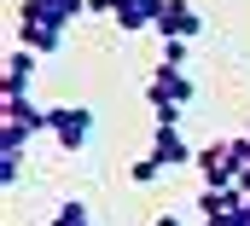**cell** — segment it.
Segmentation results:
<instances>
[{
    "mask_svg": "<svg viewBox=\"0 0 250 226\" xmlns=\"http://www.w3.org/2000/svg\"><path fill=\"white\" fill-rule=\"evenodd\" d=\"M192 169L204 174V186H215V191L239 186V174L250 169V133L245 139H209V145L192 157Z\"/></svg>",
    "mask_w": 250,
    "mask_h": 226,
    "instance_id": "cell-1",
    "label": "cell"
},
{
    "mask_svg": "<svg viewBox=\"0 0 250 226\" xmlns=\"http://www.w3.org/2000/svg\"><path fill=\"white\" fill-rule=\"evenodd\" d=\"M192 75L181 70V64H157L151 70V81H146V99H151V116L157 122H175L181 128V116H187V105H192Z\"/></svg>",
    "mask_w": 250,
    "mask_h": 226,
    "instance_id": "cell-2",
    "label": "cell"
},
{
    "mask_svg": "<svg viewBox=\"0 0 250 226\" xmlns=\"http://www.w3.org/2000/svg\"><path fill=\"white\" fill-rule=\"evenodd\" d=\"M198 215L209 226H245L250 221V197L239 186H227V191H215V186H204V197H198Z\"/></svg>",
    "mask_w": 250,
    "mask_h": 226,
    "instance_id": "cell-3",
    "label": "cell"
},
{
    "mask_svg": "<svg viewBox=\"0 0 250 226\" xmlns=\"http://www.w3.org/2000/svg\"><path fill=\"white\" fill-rule=\"evenodd\" d=\"M47 133L59 139L64 151H82V145L93 139V111H82V105H53V111H47Z\"/></svg>",
    "mask_w": 250,
    "mask_h": 226,
    "instance_id": "cell-4",
    "label": "cell"
},
{
    "mask_svg": "<svg viewBox=\"0 0 250 226\" xmlns=\"http://www.w3.org/2000/svg\"><path fill=\"white\" fill-rule=\"evenodd\" d=\"M163 41H198V29H204V18H198V6L192 0H157V23H151Z\"/></svg>",
    "mask_w": 250,
    "mask_h": 226,
    "instance_id": "cell-5",
    "label": "cell"
},
{
    "mask_svg": "<svg viewBox=\"0 0 250 226\" xmlns=\"http://www.w3.org/2000/svg\"><path fill=\"white\" fill-rule=\"evenodd\" d=\"M151 157H157L163 169H181V163H192L198 151L181 139V128H175V122H157V133H151Z\"/></svg>",
    "mask_w": 250,
    "mask_h": 226,
    "instance_id": "cell-6",
    "label": "cell"
},
{
    "mask_svg": "<svg viewBox=\"0 0 250 226\" xmlns=\"http://www.w3.org/2000/svg\"><path fill=\"white\" fill-rule=\"evenodd\" d=\"M35 58L29 47H18V53H6V75H0V99H12V93H29V81H35Z\"/></svg>",
    "mask_w": 250,
    "mask_h": 226,
    "instance_id": "cell-7",
    "label": "cell"
},
{
    "mask_svg": "<svg viewBox=\"0 0 250 226\" xmlns=\"http://www.w3.org/2000/svg\"><path fill=\"white\" fill-rule=\"evenodd\" d=\"M111 18H117V29H146V23H157V0H111Z\"/></svg>",
    "mask_w": 250,
    "mask_h": 226,
    "instance_id": "cell-8",
    "label": "cell"
},
{
    "mask_svg": "<svg viewBox=\"0 0 250 226\" xmlns=\"http://www.w3.org/2000/svg\"><path fill=\"white\" fill-rule=\"evenodd\" d=\"M0 116H6V122H18V128H29V133H47V111H41V105H29V93H12Z\"/></svg>",
    "mask_w": 250,
    "mask_h": 226,
    "instance_id": "cell-9",
    "label": "cell"
},
{
    "mask_svg": "<svg viewBox=\"0 0 250 226\" xmlns=\"http://www.w3.org/2000/svg\"><path fill=\"white\" fill-rule=\"evenodd\" d=\"M47 226H93V215H87V203H76V197H64V203H59V215H53Z\"/></svg>",
    "mask_w": 250,
    "mask_h": 226,
    "instance_id": "cell-10",
    "label": "cell"
},
{
    "mask_svg": "<svg viewBox=\"0 0 250 226\" xmlns=\"http://www.w3.org/2000/svg\"><path fill=\"white\" fill-rule=\"evenodd\" d=\"M23 145H29V128L0 122V157H23Z\"/></svg>",
    "mask_w": 250,
    "mask_h": 226,
    "instance_id": "cell-11",
    "label": "cell"
},
{
    "mask_svg": "<svg viewBox=\"0 0 250 226\" xmlns=\"http://www.w3.org/2000/svg\"><path fill=\"white\" fill-rule=\"evenodd\" d=\"M157 174H163V163H157V157H140V163L128 169V180H134V186H151Z\"/></svg>",
    "mask_w": 250,
    "mask_h": 226,
    "instance_id": "cell-12",
    "label": "cell"
},
{
    "mask_svg": "<svg viewBox=\"0 0 250 226\" xmlns=\"http://www.w3.org/2000/svg\"><path fill=\"white\" fill-rule=\"evenodd\" d=\"M187 47L192 41H163V64H181V70H187Z\"/></svg>",
    "mask_w": 250,
    "mask_h": 226,
    "instance_id": "cell-13",
    "label": "cell"
},
{
    "mask_svg": "<svg viewBox=\"0 0 250 226\" xmlns=\"http://www.w3.org/2000/svg\"><path fill=\"white\" fill-rule=\"evenodd\" d=\"M18 174H23V157H0V180L6 186H18Z\"/></svg>",
    "mask_w": 250,
    "mask_h": 226,
    "instance_id": "cell-14",
    "label": "cell"
},
{
    "mask_svg": "<svg viewBox=\"0 0 250 226\" xmlns=\"http://www.w3.org/2000/svg\"><path fill=\"white\" fill-rule=\"evenodd\" d=\"M151 226H181V215H157V221H151Z\"/></svg>",
    "mask_w": 250,
    "mask_h": 226,
    "instance_id": "cell-15",
    "label": "cell"
},
{
    "mask_svg": "<svg viewBox=\"0 0 250 226\" xmlns=\"http://www.w3.org/2000/svg\"><path fill=\"white\" fill-rule=\"evenodd\" d=\"M245 226H250V221H245Z\"/></svg>",
    "mask_w": 250,
    "mask_h": 226,
    "instance_id": "cell-16",
    "label": "cell"
}]
</instances>
